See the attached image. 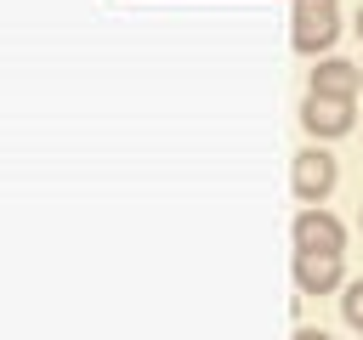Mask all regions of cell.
Returning a JSON list of instances; mask_svg holds the SVG:
<instances>
[{
  "label": "cell",
  "mask_w": 363,
  "mask_h": 340,
  "mask_svg": "<svg viewBox=\"0 0 363 340\" xmlns=\"http://www.w3.org/2000/svg\"><path fill=\"white\" fill-rule=\"evenodd\" d=\"M357 227H363V210H357Z\"/></svg>",
  "instance_id": "30bf717a"
},
{
  "label": "cell",
  "mask_w": 363,
  "mask_h": 340,
  "mask_svg": "<svg viewBox=\"0 0 363 340\" xmlns=\"http://www.w3.org/2000/svg\"><path fill=\"white\" fill-rule=\"evenodd\" d=\"M312 91H318V96L357 102V91H363V68H357V62H346V57H323V62L312 68Z\"/></svg>",
  "instance_id": "8992f818"
},
{
  "label": "cell",
  "mask_w": 363,
  "mask_h": 340,
  "mask_svg": "<svg viewBox=\"0 0 363 340\" xmlns=\"http://www.w3.org/2000/svg\"><path fill=\"white\" fill-rule=\"evenodd\" d=\"M289 232H295V249H329V255H346V221H340V215H329L323 204L301 210Z\"/></svg>",
  "instance_id": "5b68a950"
},
{
  "label": "cell",
  "mask_w": 363,
  "mask_h": 340,
  "mask_svg": "<svg viewBox=\"0 0 363 340\" xmlns=\"http://www.w3.org/2000/svg\"><path fill=\"white\" fill-rule=\"evenodd\" d=\"M340 317H346V329L363 334V278H352V283L340 289Z\"/></svg>",
  "instance_id": "52a82bcc"
},
{
  "label": "cell",
  "mask_w": 363,
  "mask_h": 340,
  "mask_svg": "<svg viewBox=\"0 0 363 340\" xmlns=\"http://www.w3.org/2000/svg\"><path fill=\"white\" fill-rule=\"evenodd\" d=\"M295 340H329L323 329H295Z\"/></svg>",
  "instance_id": "ba28073f"
},
{
  "label": "cell",
  "mask_w": 363,
  "mask_h": 340,
  "mask_svg": "<svg viewBox=\"0 0 363 340\" xmlns=\"http://www.w3.org/2000/svg\"><path fill=\"white\" fill-rule=\"evenodd\" d=\"M357 340H363V334H357Z\"/></svg>",
  "instance_id": "8fae6325"
},
{
  "label": "cell",
  "mask_w": 363,
  "mask_h": 340,
  "mask_svg": "<svg viewBox=\"0 0 363 340\" xmlns=\"http://www.w3.org/2000/svg\"><path fill=\"white\" fill-rule=\"evenodd\" d=\"M301 125H306L312 142H335V136L357 130V102H340V96H318V91H306V96H301Z\"/></svg>",
  "instance_id": "277c9868"
},
{
  "label": "cell",
  "mask_w": 363,
  "mask_h": 340,
  "mask_svg": "<svg viewBox=\"0 0 363 340\" xmlns=\"http://www.w3.org/2000/svg\"><path fill=\"white\" fill-rule=\"evenodd\" d=\"M352 28H357V40H363V6H357V17H352Z\"/></svg>",
  "instance_id": "9c48e42d"
},
{
  "label": "cell",
  "mask_w": 363,
  "mask_h": 340,
  "mask_svg": "<svg viewBox=\"0 0 363 340\" xmlns=\"http://www.w3.org/2000/svg\"><path fill=\"white\" fill-rule=\"evenodd\" d=\"M340 40V0H289V45L301 57H329Z\"/></svg>",
  "instance_id": "6da1fadb"
},
{
  "label": "cell",
  "mask_w": 363,
  "mask_h": 340,
  "mask_svg": "<svg viewBox=\"0 0 363 340\" xmlns=\"http://www.w3.org/2000/svg\"><path fill=\"white\" fill-rule=\"evenodd\" d=\"M289 272H295V295H335V289L352 283L346 255H329V249H295Z\"/></svg>",
  "instance_id": "3957f363"
},
{
  "label": "cell",
  "mask_w": 363,
  "mask_h": 340,
  "mask_svg": "<svg viewBox=\"0 0 363 340\" xmlns=\"http://www.w3.org/2000/svg\"><path fill=\"white\" fill-rule=\"evenodd\" d=\"M335 181H340V164H335V153H329L323 142H312V147L295 153V164H289V193L301 198V210L323 204V198L335 193Z\"/></svg>",
  "instance_id": "7a4b0ae2"
}]
</instances>
